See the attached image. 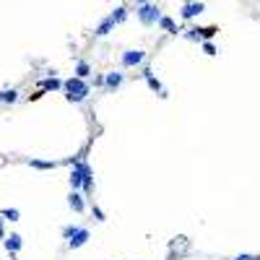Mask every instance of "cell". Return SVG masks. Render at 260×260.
Wrapping results in <instances>:
<instances>
[{
	"mask_svg": "<svg viewBox=\"0 0 260 260\" xmlns=\"http://www.w3.org/2000/svg\"><path fill=\"white\" fill-rule=\"evenodd\" d=\"M91 169V166L86 164V162H78V164H73V172H70V188L73 190H78V188H83V180H86V172Z\"/></svg>",
	"mask_w": 260,
	"mask_h": 260,
	"instance_id": "cell-5",
	"label": "cell"
},
{
	"mask_svg": "<svg viewBox=\"0 0 260 260\" xmlns=\"http://www.w3.org/2000/svg\"><path fill=\"white\" fill-rule=\"evenodd\" d=\"M109 16H112L115 24H125V21H128V8H125V5H117Z\"/></svg>",
	"mask_w": 260,
	"mask_h": 260,
	"instance_id": "cell-16",
	"label": "cell"
},
{
	"mask_svg": "<svg viewBox=\"0 0 260 260\" xmlns=\"http://www.w3.org/2000/svg\"><path fill=\"white\" fill-rule=\"evenodd\" d=\"M146 63V52L143 50H125L123 58H120V65L123 68H138V65Z\"/></svg>",
	"mask_w": 260,
	"mask_h": 260,
	"instance_id": "cell-4",
	"label": "cell"
},
{
	"mask_svg": "<svg viewBox=\"0 0 260 260\" xmlns=\"http://www.w3.org/2000/svg\"><path fill=\"white\" fill-rule=\"evenodd\" d=\"M91 76V65L86 63V60H78L76 63V78H83V81H86Z\"/></svg>",
	"mask_w": 260,
	"mask_h": 260,
	"instance_id": "cell-15",
	"label": "cell"
},
{
	"mask_svg": "<svg viewBox=\"0 0 260 260\" xmlns=\"http://www.w3.org/2000/svg\"><path fill=\"white\" fill-rule=\"evenodd\" d=\"M0 239H5V229H3V219H0Z\"/></svg>",
	"mask_w": 260,
	"mask_h": 260,
	"instance_id": "cell-26",
	"label": "cell"
},
{
	"mask_svg": "<svg viewBox=\"0 0 260 260\" xmlns=\"http://www.w3.org/2000/svg\"><path fill=\"white\" fill-rule=\"evenodd\" d=\"M146 3H154V0H135V5H146Z\"/></svg>",
	"mask_w": 260,
	"mask_h": 260,
	"instance_id": "cell-27",
	"label": "cell"
},
{
	"mask_svg": "<svg viewBox=\"0 0 260 260\" xmlns=\"http://www.w3.org/2000/svg\"><path fill=\"white\" fill-rule=\"evenodd\" d=\"M63 91H65V99L73 101V104H81L83 99H86L91 94V86H89V81H83V78H68L63 83Z\"/></svg>",
	"mask_w": 260,
	"mask_h": 260,
	"instance_id": "cell-1",
	"label": "cell"
},
{
	"mask_svg": "<svg viewBox=\"0 0 260 260\" xmlns=\"http://www.w3.org/2000/svg\"><path fill=\"white\" fill-rule=\"evenodd\" d=\"M3 245H5V250H8V253H11V258H13V255L18 253V250H21L24 239L18 237V234H11V237H5V239H3Z\"/></svg>",
	"mask_w": 260,
	"mask_h": 260,
	"instance_id": "cell-10",
	"label": "cell"
},
{
	"mask_svg": "<svg viewBox=\"0 0 260 260\" xmlns=\"http://www.w3.org/2000/svg\"><path fill=\"white\" fill-rule=\"evenodd\" d=\"M63 83H65V81L50 76V78H44V81L39 83V89H42V91H58V89H63Z\"/></svg>",
	"mask_w": 260,
	"mask_h": 260,
	"instance_id": "cell-13",
	"label": "cell"
},
{
	"mask_svg": "<svg viewBox=\"0 0 260 260\" xmlns=\"http://www.w3.org/2000/svg\"><path fill=\"white\" fill-rule=\"evenodd\" d=\"M200 34H203V42H211L213 36L219 34V26H203V32H200Z\"/></svg>",
	"mask_w": 260,
	"mask_h": 260,
	"instance_id": "cell-20",
	"label": "cell"
},
{
	"mask_svg": "<svg viewBox=\"0 0 260 260\" xmlns=\"http://www.w3.org/2000/svg\"><path fill=\"white\" fill-rule=\"evenodd\" d=\"M200 32H203V26H188V29L182 32V36L188 42H203V34Z\"/></svg>",
	"mask_w": 260,
	"mask_h": 260,
	"instance_id": "cell-12",
	"label": "cell"
},
{
	"mask_svg": "<svg viewBox=\"0 0 260 260\" xmlns=\"http://www.w3.org/2000/svg\"><path fill=\"white\" fill-rule=\"evenodd\" d=\"M94 86H104V73H99V76L94 78Z\"/></svg>",
	"mask_w": 260,
	"mask_h": 260,
	"instance_id": "cell-24",
	"label": "cell"
},
{
	"mask_svg": "<svg viewBox=\"0 0 260 260\" xmlns=\"http://www.w3.org/2000/svg\"><path fill=\"white\" fill-rule=\"evenodd\" d=\"M203 11H206V3H200V0H193V3H185V5H182L180 18H185V21H193V18H198Z\"/></svg>",
	"mask_w": 260,
	"mask_h": 260,
	"instance_id": "cell-6",
	"label": "cell"
},
{
	"mask_svg": "<svg viewBox=\"0 0 260 260\" xmlns=\"http://www.w3.org/2000/svg\"><path fill=\"white\" fill-rule=\"evenodd\" d=\"M63 237L68 239V247L70 250H78L83 247L91 239V231L86 227H76V224H68V227H63Z\"/></svg>",
	"mask_w": 260,
	"mask_h": 260,
	"instance_id": "cell-2",
	"label": "cell"
},
{
	"mask_svg": "<svg viewBox=\"0 0 260 260\" xmlns=\"http://www.w3.org/2000/svg\"><path fill=\"white\" fill-rule=\"evenodd\" d=\"M91 216H94L97 221H104V219H107V216H104V211H101L99 206H94V208H91Z\"/></svg>",
	"mask_w": 260,
	"mask_h": 260,
	"instance_id": "cell-23",
	"label": "cell"
},
{
	"mask_svg": "<svg viewBox=\"0 0 260 260\" xmlns=\"http://www.w3.org/2000/svg\"><path fill=\"white\" fill-rule=\"evenodd\" d=\"M94 193V172H86V180H83V195H91Z\"/></svg>",
	"mask_w": 260,
	"mask_h": 260,
	"instance_id": "cell-18",
	"label": "cell"
},
{
	"mask_svg": "<svg viewBox=\"0 0 260 260\" xmlns=\"http://www.w3.org/2000/svg\"><path fill=\"white\" fill-rule=\"evenodd\" d=\"M29 164L34 169H55V166H58V162H42V159H32Z\"/></svg>",
	"mask_w": 260,
	"mask_h": 260,
	"instance_id": "cell-19",
	"label": "cell"
},
{
	"mask_svg": "<svg viewBox=\"0 0 260 260\" xmlns=\"http://www.w3.org/2000/svg\"><path fill=\"white\" fill-rule=\"evenodd\" d=\"M231 260H258L255 255H237V258H231Z\"/></svg>",
	"mask_w": 260,
	"mask_h": 260,
	"instance_id": "cell-25",
	"label": "cell"
},
{
	"mask_svg": "<svg viewBox=\"0 0 260 260\" xmlns=\"http://www.w3.org/2000/svg\"><path fill=\"white\" fill-rule=\"evenodd\" d=\"M5 219H11V221H18L21 219V213H18V208H5V211H0Z\"/></svg>",
	"mask_w": 260,
	"mask_h": 260,
	"instance_id": "cell-22",
	"label": "cell"
},
{
	"mask_svg": "<svg viewBox=\"0 0 260 260\" xmlns=\"http://www.w3.org/2000/svg\"><path fill=\"white\" fill-rule=\"evenodd\" d=\"M159 29H162V32H166V34H177V24H174V18H169V16H162Z\"/></svg>",
	"mask_w": 260,
	"mask_h": 260,
	"instance_id": "cell-14",
	"label": "cell"
},
{
	"mask_svg": "<svg viewBox=\"0 0 260 260\" xmlns=\"http://www.w3.org/2000/svg\"><path fill=\"white\" fill-rule=\"evenodd\" d=\"M200 47H203V52H206L208 58H216V55H219V47L213 42H200Z\"/></svg>",
	"mask_w": 260,
	"mask_h": 260,
	"instance_id": "cell-21",
	"label": "cell"
},
{
	"mask_svg": "<svg viewBox=\"0 0 260 260\" xmlns=\"http://www.w3.org/2000/svg\"><path fill=\"white\" fill-rule=\"evenodd\" d=\"M68 206L76 211V213H83V211H86V195H81L78 190H70V195H68Z\"/></svg>",
	"mask_w": 260,
	"mask_h": 260,
	"instance_id": "cell-8",
	"label": "cell"
},
{
	"mask_svg": "<svg viewBox=\"0 0 260 260\" xmlns=\"http://www.w3.org/2000/svg\"><path fill=\"white\" fill-rule=\"evenodd\" d=\"M123 81H125V73L123 70H109V73H104V89L107 91L120 89V86H123Z\"/></svg>",
	"mask_w": 260,
	"mask_h": 260,
	"instance_id": "cell-7",
	"label": "cell"
},
{
	"mask_svg": "<svg viewBox=\"0 0 260 260\" xmlns=\"http://www.w3.org/2000/svg\"><path fill=\"white\" fill-rule=\"evenodd\" d=\"M141 76L146 78V83H148V89H151V91H156V94H162V91H164L162 81L154 76V70H151V68H143V73H141Z\"/></svg>",
	"mask_w": 260,
	"mask_h": 260,
	"instance_id": "cell-9",
	"label": "cell"
},
{
	"mask_svg": "<svg viewBox=\"0 0 260 260\" xmlns=\"http://www.w3.org/2000/svg\"><path fill=\"white\" fill-rule=\"evenodd\" d=\"M115 26H117V24L112 21V16H107L104 21H101V24L97 26V29H94V34H97V36H107L109 32H115Z\"/></svg>",
	"mask_w": 260,
	"mask_h": 260,
	"instance_id": "cell-11",
	"label": "cell"
},
{
	"mask_svg": "<svg viewBox=\"0 0 260 260\" xmlns=\"http://www.w3.org/2000/svg\"><path fill=\"white\" fill-rule=\"evenodd\" d=\"M135 16H138V21H141L143 26H159L162 21V8L156 5V3H146V5H138L135 8Z\"/></svg>",
	"mask_w": 260,
	"mask_h": 260,
	"instance_id": "cell-3",
	"label": "cell"
},
{
	"mask_svg": "<svg viewBox=\"0 0 260 260\" xmlns=\"http://www.w3.org/2000/svg\"><path fill=\"white\" fill-rule=\"evenodd\" d=\"M16 99H18L16 89H3V91H0V101H3V104H13Z\"/></svg>",
	"mask_w": 260,
	"mask_h": 260,
	"instance_id": "cell-17",
	"label": "cell"
}]
</instances>
